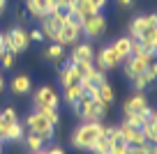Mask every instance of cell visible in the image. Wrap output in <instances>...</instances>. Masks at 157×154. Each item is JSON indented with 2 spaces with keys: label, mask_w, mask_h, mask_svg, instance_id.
Instances as JSON below:
<instances>
[{
  "label": "cell",
  "mask_w": 157,
  "mask_h": 154,
  "mask_svg": "<svg viewBox=\"0 0 157 154\" xmlns=\"http://www.w3.org/2000/svg\"><path fill=\"white\" fill-rule=\"evenodd\" d=\"M58 81H60L63 87H67V85H76V83H81V76H78L76 67H74L72 62H67V64H63V69H60Z\"/></svg>",
  "instance_id": "cell-17"
},
{
  "label": "cell",
  "mask_w": 157,
  "mask_h": 154,
  "mask_svg": "<svg viewBox=\"0 0 157 154\" xmlns=\"http://www.w3.org/2000/svg\"><path fill=\"white\" fill-rule=\"evenodd\" d=\"M148 120V115H141V113H125V124H129V127H136V129H139V127H141L143 124V122H146Z\"/></svg>",
  "instance_id": "cell-25"
},
{
  "label": "cell",
  "mask_w": 157,
  "mask_h": 154,
  "mask_svg": "<svg viewBox=\"0 0 157 154\" xmlns=\"http://www.w3.org/2000/svg\"><path fill=\"white\" fill-rule=\"evenodd\" d=\"M90 2H93V7H95L97 12H102L104 7H106V2H109V0H90Z\"/></svg>",
  "instance_id": "cell-33"
},
{
  "label": "cell",
  "mask_w": 157,
  "mask_h": 154,
  "mask_svg": "<svg viewBox=\"0 0 157 154\" xmlns=\"http://www.w3.org/2000/svg\"><path fill=\"white\" fill-rule=\"evenodd\" d=\"M0 147H2V140H0Z\"/></svg>",
  "instance_id": "cell-40"
},
{
  "label": "cell",
  "mask_w": 157,
  "mask_h": 154,
  "mask_svg": "<svg viewBox=\"0 0 157 154\" xmlns=\"http://www.w3.org/2000/svg\"><path fill=\"white\" fill-rule=\"evenodd\" d=\"M118 129H120V136H123V140H125L127 147H141V145H146V138H143L141 129L129 127V124H125V122H120Z\"/></svg>",
  "instance_id": "cell-12"
},
{
  "label": "cell",
  "mask_w": 157,
  "mask_h": 154,
  "mask_svg": "<svg viewBox=\"0 0 157 154\" xmlns=\"http://www.w3.org/2000/svg\"><path fill=\"white\" fill-rule=\"evenodd\" d=\"M148 25H157V16H155V14L136 16V19L129 23V37H132V39H139V35H141Z\"/></svg>",
  "instance_id": "cell-15"
},
{
  "label": "cell",
  "mask_w": 157,
  "mask_h": 154,
  "mask_svg": "<svg viewBox=\"0 0 157 154\" xmlns=\"http://www.w3.org/2000/svg\"><path fill=\"white\" fill-rule=\"evenodd\" d=\"M102 134H104V124H102V122H83V124H78L76 129H74L72 145L76 149H86V152H90Z\"/></svg>",
  "instance_id": "cell-1"
},
{
  "label": "cell",
  "mask_w": 157,
  "mask_h": 154,
  "mask_svg": "<svg viewBox=\"0 0 157 154\" xmlns=\"http://www.w3.org/2000/svg\"><path fill=\"white\" fill-rule=\"evenodd\" d=\"M30 154H44V149H39V152H30Z\"/></svg>",
  "instance_id": "cell-39"
},
{
  "label": "cell",
  "mask_w": 157,
  "mask_h": 154,
  "mask_svg": "<svg viewBox=\"0 0 157 154\" xmlns=\"http://www.w3.org/2000/svg\"><path fill=\"white\" fill-rule=\"evenodd\" d=\"M25 127L30 129V134H37V136H42V138L49 143L51 138H53V131H56V127L51 124L49 120H46L42 113H30L28 117H25Z\"/></svg>",
  "instance_id": "cell-3"
},
{
  "label": "cell",
  "mask_w": 157,
  "mask_h": 154,
  "mask_svg": "<svg viewBox=\"0 0 157 154\" xmlns=\"http://www.w3.org/2000/svg\"><path fill=\"white\" fill-rule=\"evenodd\" d=\"M5 44H7V51H12V53H21V51L28 48L30 37H28V32H25L23 28H12L10 32H5Z\"/></svg>",
  "instance_id": "cell-9"
},
{
  "label": "cell",
  "mask_w": 157,
  "mask_h": 154,
  "mask_svg": "<svg viewBox=\"0 0 157 154\" xmlns=\"http://www.w3.org/2000/svg\"><path fill=\"white\" fill-rule=\"evenodd\" d=\"M132 44H134L132 37H120V39H116V42L111 44V48L118 53V58H120V60H125V58L132 55Z\"/></svg>",
  "instance_id": "cell-18"
},
{
  "label": "cell",
  "mask_w": 157,
  "mask_h": 154,
  "mask_svg": "<svg viewBox=\"0 0 157 154\" xmlns=\"http://www.w3.org/2000/svg\"><path fill=\"white\" fill-rule=\"evenodd\" d=\"M58 104H60V97H58V92L53 90L51 85H42L39 90H35V94H33V106L37 108H58Z\"/></svg>",
  "instance_id": "cell-6"
},
{
  "label": "cell",
  "mask_w": 157,
  "mask_h": 154,
  "mask_svg": "<svg viewBox=\"0 0 157 154\" xmlns=\"http://www.w3.org/2000/svg\"><path fill=\"white\" fill-rule=\"evenodd\" d=\"M63 55H65V46H60V44H56V42L44 51V58H46V60H53V62L63 60Z\"/></svg>",
  "instance_id": "cell-23"
},
{
  "label": "cell",
  "mask_w": 157,
  "mask_h": 154,
  "mask_svg": "<svg viewBox=\"0 0 157 154\" xmlns=\"http://www.w3.org/2000/svg\"><path fill=\"white\" fill-rule=\"evenodd\" d=\"M69 21V14L65 9H56V12H51L46 19H42V35H44V39H53L56 35H58V30L63 28L65 23Z\"/></svg>",
  "instance_id": "cell-5"
},
{
  "label": "cell",
  "mask_w": 157,
  "mask_h": 154,
  "mask_svg": "<svg viewBox=\"0 0 157 154\" xmlns=\"http://www.w3.org/2000/svg\"><path fill=\"white\" fill-rule=\"evenodd\" d=\"M93 62H95V67H97L99 72H111V69H116L123 60L118 58V53L111 46H104V48H99L97 53H95Z\"/></svg>",
  "instance_id": "cell-7"
},
{
  "label": "cell",
  "mask_w": 157,
  "mask_h": 154,
  "mask_svg": "<svg viewBox=\"0 0 157 154\" xmlns=\"http://www.w3.org/2000/svg\"><path fill=\"white\" fill-rule=\"evenodd\" d=\"M5 140H10V143H19V140H23V127H21V122H12V124L7 127Z\"/></svg>",
  "instance_id": "cell-22"
},
{
  "label": "cell",
  "mask_w": 157,
  "mask_h": 154,
  "mask_svg": "<svg viewBox=\"0 0 157 154\" xmlns=\"http://www.w3.org/2000/svg\"><path fill=\"white\" fill-rule=\"evenodd\" d=\"M5 7H7V0H0V16H2V12H5Z\"/></svg>",
  "instance_id": "cell-37"
},
{
  "label": "cell",
  "mask_w": 157,
  "mask_h": 154,
  "mask_svg": "<svg viewBox=\"0 0 157 154\" xmlns=\"http://www.w3.org/2000/svg\"><path fill=\"white\" fill-rule=\"evenodd\" d=\"M116 2H118L120 7H132V2H134V0H116Z\"/></svg>",
  "instance_id": "cell-36"
},
{
  "label": "cell",
  "mask_w": 157,
  "mask_h": 154,
  "mask_svg": "<svg viewBox=\"0 0 157 154\" xmlns=\"http://www.w3.org/2000/svg\"><path fill=\"white\" fill-rule=\"evenodd\" d=\"M152 62H155V55H148V58H136V55H129V58H125V76H127V78L139 76V74H143Z\"/></svg>",
  "instance_id": "cell-10"
},
{
  "label": "cell",
  "mask_w": 157,
  "mask_h": 154,
  "mask_svg": "<svg viewBox=\"0 0 157 154\" xmlns=\"http://www.w3.org/2000/svg\"><path fill=\"white\" fill-rule=\"evenodd\" d=\"M7 51V44H5V32H0V55Z\"/></svg>",
  "instance_id": "cell-34"
},
{
  "label": "cell",
  "mask_w": 157,
  "mask_h": 154,
  "mask_svg": "<svg viewBox=\"0 0 157 154\" xmlns=\"http://www.w3.org/2000/svg\"><path fill=\"white\" fill-rule=\"evenodd\" d=\"M74 113L83 122H102L104 117H106V113H109V106L102 104L99 99H93V97L83 94L74 104Z\"/></svg>",
  "instance_id": "cell-2"
},
{
  "label": "cell",
  "mask_w": 157,
  "mask_h": 154,
  "mask_svg": "<svg viewBox=\"0 0 157 154\" xmlns=\"http://www.w3.org/2000/svg\"><path fill=\"white\" fill-rule=\"evenodd\" d=\"M104 32H106V19L102 16V12H95L81 19V35H86L88 39H97Z\"/></svg>",
  "instance_id": "cell-4"
},
{
  "label": "cell",
  "mask_w": 157,
  "mask_h": 154,
  "mask_svg": "<svg viewBox=\"0 0 157 154\" xmlns=\"http://www.w3.org/2000/svg\"><path fill=\"white\" fill-rule=\"evenodd\" d=\"M28 37H30V42H44V35H42V30H39V28L30 30V32H28Z\"/></svg>",
  "instance_id": "cell-30"
},
{
  "label": "cell",
  "mask_w": 157,
  "mask_h": 154,
  "mask_svg": "<svg viewBox=\"0 0 157 154\" xmlns=\"http://www.w3.org/2000/svg\"><path fill=\"white\" fill-rule=\"evenodd\" d=\"M90 152H93V154H111V143H109V138H104V134H102Z\"/></svg>",
  "instance_id": "cell-26"
},
{
  "label": "cell",
  "mask_w": 157,
  "mask_h": 154,
  "mask_svg": "<svg viewBox=\"0 0 157 154\" xmlns=\"http://www.w3.org/2000/svg\"><path fill=\"white\" fill-rule=\"evenodd\" d=\"M95 48L90 44H74V51L69 53V62H93Z\"/></svg>",
  "instance_id": "cell-14"
},
{
  "label": "cell",
  "mask_w": 157,
  "mask_h": 154,
  "mask_svg": "<svg viewBox=\"0 0 157 154\" xmlns=\"http://www.w3.org/2000/svg\"><path fill=\"white\" fill-rule=\"evenodd\" d=\"M5 90V78H2V74H0V92Z\"/></svg>",
  "instance_id": "cell-38"
},
{
  "label": "cell",
  "mask_w": 157,
  "mask_h": 154,
  "mask_svg": "<svg viewBox=\"0 0 157 154\" xmlns=\"http://www.w3.org/2000/svg\"><path fill=\"white\" fill-rule=\"evenodd\" d=\"M78 39H81V25L67 21V23L58 30V35L53 37V42L60 44V46H74V44H78Z\"/></svg>",
  "instance_id": "cell-8"
},
{
  "label": "cell",
  "mask_w": 157,
  "mask_h": 154,
  "mask_svg": "<svg viewBox=\"0 0 157 154\" xmlns=\"http://www.w3.org/2000/svg\"><path fill=\"white\" fill-rule=\"evenodd\" d=\"M155 78H157V64L152 62V64H150V67H148V69H146L143 74H139V76L129 78V81H132L134 90H139V92H141V90H146V87L150 85V83L155 81Z\"/></svg>",
  "instance_id": "cell-16"
},
{
  "label": "cell",
  "mask_w": 157,
  "mask_h": 154,
  "mask_svg": "<svg viewBox=\"0 0 157 154\" xmlns=\"http://www.w3.org/2000/svg\"><path fill=\"white\" fill-rule=\"evenodd\" d=\"M97 99L102 101V104H106V106H111V104H113L116 92H113V87H111V83H109V81H104L102 85L97 87Z\"/></svg>",
  "instance_id": "cell-21"
},
{
  "label": "cell",
  "mask_w": 157,
  "mask_h": 154,
  "mask_svg": "<svg viewBox=\"0 0 157 154\" xmlns=\"http://www.w3.org/2000/svg\"><path fill=\"white\" fill-rule=\"evenodd\" d=\"M44 143H46V140L42 138V136H37V134H28V136H25V145H28L30 152H39V149H44Z\"/></svg>",
  "instance_id": "cell-24"
},
{
  "label": "cell",
  "mask_w": 157,
  "mask_h": 154,
  "mask_svg": "<svg viewBox=\"0 0 157 154\" xmlns=\"http://www.w3.org/2000/svg\"><path fill=\"white\" fill-rule=\"evenodd\" d=\"M51 2H53V7H56V9H63V7L67 5V0H51Z\"/></svg>",
  "instance_id": "cell-35"
},
{
  "label": "cell",
  "mask_w": 157,
  "mask_h": 154,
  "mask_svg": "<svg viewBox=\"0 0 157 154\" xmlns=\"http://www.w3.org/2000/svg\"><path fill=\"white\" fill-rule=\"evenodd\" d=\"M25 7H28V12L39 21L46 19L51 12H56V7H53L51 0H25Z\"/></svg>",
  "instance_id": "cell-13"
},
{
  "label": "cell",
  "mask_w": 157,
  "mask_h": 154,
  "mask_svg": "<svg viewBox=\"0 0 157 154\" xmlns=\"http://www.w3.org/2000/svg\"><path fill=\"white\" fill-rule=\"evenodd\" d=\"M74 67H76L78 76H81V78H86V76H88V74L95 69V62H74Z\"/></svg>",
  "instance_id": "cell-28"
},
{
  "label": "cell",
  "mask_w": 157,
  "mask_h": 154,
  "mask_svg": "<svg viewBox=\"0 0 157 154\" xmlns=\"http://www.w3.org/2000/svg\"><path fill=\"white\" fill-rule=\"evenodd\" d=\"M14 55H16V53H12V51H5V53L0 55V67L10 69L12 64H14Z\"/></svg>",
  "instance_id": "cell-29"
},
{
  "label": "cell",
  "mask_w": 157,
  "mask_h": 154,
  "mask_svg": "<svg viewBox=\"0 0 157 154\" xmlns=\"http://www.w3.org/2000/svg\"><path fill=\"white\" fill-rule=\"evenodd\" d=\"M44 154H65V149L58 147V145H51L49 149H44Z\"/></svg>",
  "instance_id": "cell-32"
},
{
  "label": "cell",
  "mask_w": 157,
  "mask_h": 154,
  "mask_svg": "<svg viewBox=\"0 0 157 154\" xmlns=\"http://www.w3.org/2000/svg\"><path fill=\"white\" fill-rule=\"evenodd\" d=\"M125 152H127V145H125V143L111 145V154H125Z\"/></svg>",
  "instance_id": "cell-31"
},
{
  "label": "cell",
  "mask_w": 157,
  "mask_h": 154,
  "mask_svg": "<svg viewBox=\"0 0 157 154\" xmlns=\"http://www.w3.org/2000/svg\"><path fill=\"white\" fill-rule=\"evenodd\" d=\"M150 111L152 108H150V104H148V99H146L143 92H134V94L123 104V113H141V115H148Z\"/></svg>",
  "instance_id": "cell-11"
},
{
  "label": "cell",
  "mask_w": 157,
  "mask_h": 154,
  "mask_svg": "<svg viewBox=\"0 0 157 154\" xmlns=\"http://www.w3.org/2000/svg\"><path fill=\"white\" fill-rule=\"evenodd\" d=\"M37 113H42V115H44L53 127H58V122H60V113H58V108H39Z\"/></svg>",
  "instance_id": "cell-27"
},
{
  "label": "cell",
  "mask_w": 157,
  "mask_h": 154,
  "mask_svg": "<svg viewBox=\"0 0 157 154\" xmlns=\"http://www.w3.org/2000/svg\"><path fill=\"white\" fill-rule=\"evenodd\" d=\"M63 90H65V104H67V106H72V108H74V104L83 97L81 83H76V85H67V87H63Z\"/></svg>",
  "instance_id": "cell-20"
},
{
  "label": "cell",
  "mask_w": 157,
  "mask_h": 154,
  "mask_svg": "<svg viewBox=\"0 0 157 154\" xmlns=\"http://www.w3.org/2000/svg\"><path fill=\"white\" fill-rule=\"evenodd\" d=\"M30 87H33V83H30V78L25 74H19V76L12 78V92L14 94H28Z\"/></svg>",
  "instance_id": "cell-19"
}]
</instances>
